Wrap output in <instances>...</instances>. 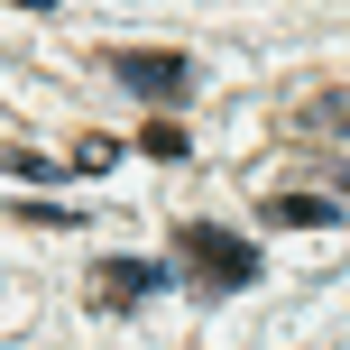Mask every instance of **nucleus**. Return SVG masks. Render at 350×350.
Listing matches in <instances>:
<instances>
[{"instance_id":"6","label":"nucleus","mask_w":350,"mask_h":350,"mask_svg":"<svg viewBox=\"0 0 350 350\" xmlns=\"http://www.w3.org/2000/svg\"><path fill=\"white\" fill-rule=\"evenodd\" d=\"M139 148H148L157 166H175V157H185V129H175V120H148V129H139Z\"/></svg>"},{"instance_id":"4","label":"nucleus","mask_w":350,"mask_h":350,"mask_svg":"<svg viewBox=\"0 0 350 350\" xmlns=\"http://www.w3.org/2000/svg\"><path fill=\"white\" fill-rule=\"evenodd\" d=\"M267 221H286V230H332L341 203H332V193H267Z\"/></svg>"},{"instance_id":"3","label":"nucleus","mask_w":350,"mask_h":350,"mask_svg":"<svg viewBox=\"0 0 350 350\" xmlns=\"http://www.w3.org/2000/svg\"><path fill=\"white\" fill-rule=\"evenodd\" d=\"M157 286H166V267H157V258H102L92 304H102V314H129V304H148Z\"/></svg>"},{"instance_id":"2","label":"nucleus","mask_w":350,"mask_h":350,"mask_svg":"<svg viewBox=\"0 0 350 350\" xmlns=\"http://www.w3.org/2000/svg\"><path fill=\"white\" fill-rule=\"evenodd\" d=\"M111 83L139 92V102H175V92L193 83V65H185V55H139V46H129V55H111Z\"/></svg>"},{"instance_id":"7","label":"nucleus","mask_w":350,"mask_h":350,"mask_svg":"<svg viewBox=\"0 0 350 350\" xmlns=\"http://www.w3.org/2000/svg\"><path fill=\"white\" fill-rule=\"evenodd\" d=\"M0 166H10V175H28V185H55V175H65L55 157H0Z\"/></svg>"},{"instance_id":"5","label":"nucleus","mask_w":350,"mask_h":350,"mask_svg":"<svg viewBox=\"0 0 350 350\" xmlns=\"http://www.w3.org/2000/svg\"><path fill=\"white\" fill-rule=\"evenodd\" d=\"M295 129H314V139H350V83H323L314 102L295 111Z\"/></svg>"},{"instance_id":"1","label":"nucleus","mask_w":350,"mask_h":350,"mask_svg":"<svg viewBox=\"0 0 350 350\" xmlns=\"http://www.w3.org/2000/svg\"><path fill=\"white\" fill-rule=\"evenodd\" d=\"M175 258L193 267V286H203V295H240V286H258V240H240V230L230 221H185L175 230Z\"/></svg>"}]
</instances>
